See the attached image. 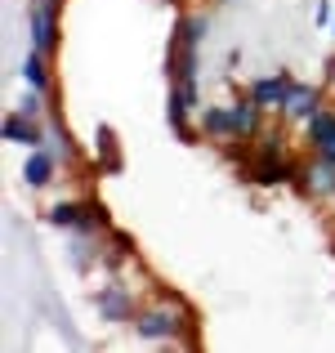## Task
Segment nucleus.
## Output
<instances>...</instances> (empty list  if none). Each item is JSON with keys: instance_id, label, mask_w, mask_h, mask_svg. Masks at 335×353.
Segmentation results:
<instances>
[{"instance_id": "1", "label": "nucleus", "mask_w": 335, "mask_h": 353, "mask_svg": "<svg viewBox=\"0 0 335 353\" xmlns=\"http://www.w3.org/2000/svg\"><path fill=\"white\" fill-rule=\"evenodd\" d=\"M27 23H32V50L54 54V45H59V0H32Z\"/></svg>"}, {"instance_id": "2", "label": "nucleus", "mask_w": 335, "mask_h": 353, "mask_svg": "<svg viewBox=\"0 0 335 353\" xmlns=\"http://www.w3.org/2000/svg\"><path fill=\"white\" fill-rule=\"evenodd\" d=\"M134 331L143 340H174V336H183V313H174V309H143L134 318Z\"/></svg>"}, {"instance_id": "3", "label": "nucleus", "mask_w": 335, "mask_h": 353, "mask_svg": "<svg viewBox=\"0 0 335 353\" xmlns=\"http://www.w3.org/2000/svg\"><path fill=\"white\" fill-rule=\"evenodd\" d=\"M286 121H313L322 112V94L313 85H304V81H291V90H286V103L277 108Z\"/></svg>"}, {"instance_id": "4", "label": "nucleus", "mask_w": 335, "mask_h": 353, "mask_svg": "<svg viewBox=\"0 0 335 353\" xmlns=\"http://www.w3.org/2000/svg\"><path fill=\"white\" fill-rule=\"evenodd\" d=\"M286 90H291V77L277 72V77H259L255 85H250V99H255L259 108H282L286 103Z\"/></svg>"}, {"instance_id": "5", "label": "nucleus", "mask_w": 335, "mask_h": 353, "mask_svg": "<svg viewBox=\"0 0 335 353\" xmlns=\"http://www.w3.org/2000/svg\"><path fill=\"white\" fill-rule=\"evenodd\" d=\"M54 170H59L54 152H45V148H32V157H27V165H23V179H27V188H50Z\"/></svg>"}, {"instance_id": "6", "label": "nucleus", "mask_w": 335, "mask_h": 353, "mask_svg": "<svg viewBox=\"0 0 335 353\" xmlns=\"http://www.w3.org/2000/svg\"><path fill=\"white\" fill-rule=\"evenodd\" d=\"M99 313H103L108 322H130L134 318V304H130V295L121 291V286H103V291H99Z\"/></svg>"}, {"instance_id": "7", "label": "nucleus", "mask_w": 335, "mask_h": 353, "mask_svg": "<svg viewBox=\"0 0 335 353\" xmlns=\"http://www.w3.org/2000/svg\"><path fill=\"white\" fill-rule=\"evenodd\" d=\"M5 139L9 143H27V148H41V130L27 112H9L5 117Z\"/></svg>"}, {"instance_id": "8", "label": "nucleus", "mask_w": 335, "mask_h": 353, "mask_svg": "<svg viewBox=\"0 0 335 353\" xmlns=\"http://www.w3.org/2000/svg\"><path fill=\"white\" fill-rule=\"evenodd\" d=\"M201 130L210 139H237V117H232V108H206L201 112Z\"/></svg>"}, {"instance_id": "9", "label": "nucleus", "mask_w": 335, "mask_h": 353, "mask_svg": "<svg viewBox=\"0 0 335 353\" xmlns=\"http://www.w3.org/2000/svg\"><path fill=\"white\" fill-rule=\"evenodd\" d=\"M282 179H291V165L282 161L277 152H259V165H255V183H282Z\"/></svg>"}, {"instance_id": "10", "label": "nucleus", "mask_w": 335, "mask_h": 353, "mask_svg": "<svg viewBox=\"0 0 335 353\" xmlns=\"http://www.w3.org/2000/svg\"><path fill=\"white\" fill-rule=\"evenodd\" d=\"M259 112H264V108L255 103V99H237V103H232V117H237V139H250L259 130Z\"/></svg>"}, {"instance_id": "11", "label": "nucleus", "mask_w": 335, "mask_h": 353, "mask_svg": "<svg viewBox=\"0 0 335 353\" xmlns=\"http://www.w3.org/2000/svg\"><path fill=\"white\" fill-rule=\"evenodd\" d=\"M45 59H50V54H41V50H32V54L23 59V81H27L32 90H41V94L50 90V72H45Z\"/></svg>"}, {"instance_id": "12", "label": "nucleus", "mask_w": 335, "mask_h": 353, "mask_svg": "<svg viewBox=\"0 0 335 353\" xmlns=\"http://www.w3.org/2000/svg\"><path fill=\"white\" fill-rule=\"evenodd\" d=\"M188 112H192V103L179 94V90H170V125H174L179 139H188Z\"/></svg>"}, {"instance_id": "13", "label": "nucleus", "mask_w": 335, "mask_h": 353, "mask_svg": "<svg viewBox=\"0 0 335 353\" xmlns=\"http://www.w3.org/2000/svg\"><path fill=\"white\" fill-rule=\"evenodd\" d=\"M331 134H335V112H327V108H322V112L309 121V143L318 148V143H327Z\"/></svg>"}, {"instance_id": "14", "label": "nucleus", "mask_w": 335, "mask_h": 353, "mask_svg": "<svg viewBox=\"0 0 335 353\" xmlns=\"http://www.w3.org/2000/svg\"><path fill=\"white\" fill-rule=\"evenodd\" d=\"M309 188L313 192H335V165H327L318 157V165H313V174H309Z\"/></svg>"}, {"instance_id": "15", "label": "nucleus", "mask_w": 335, "mask_h": 353, "mask_svg": "<svg viewBox=\"0 0 335 353\" xmlns=\"http://www.w3.org/2000/svg\"><path fill=\"white\" fill-rule=\"evenodd\" d=\"M18 112H27V117H36V112H41V90H32V94H27L23 103H18Z\"/></svg>"}, {"instance_id": "16", "label": "nucleus", "mask_w": 335, "mask_h": 353, "mask_svg": "<svg viewBox=\"0 0 335 353\" xmlns=\"http://www.w3.org/2000/svg\"><path fill=\"white\" fill-rule=\"evenodd\" d=\"M313 18H318V27H331V18H335V5H331V0H318V14H313Z\"/></svg>"}, {"instance_id": "17", "label": "nucleus", "mask_w": 335, "mask_h": 353, "mask_svg": "<svg viewBox=\"0 0 335 353\" xmlns=\"http://www.w3.org/2000/svg\"><path fill=\"white\" fill-rule=\"evenodd\" d=\"M318 157H322L327 165H335V134L327 139V143H318Z\"/></svg>"}, {"instance_id": "18", "label": "nucleus", "mask_w": 335, "mask_h": 353, "mask_svg": "<svg viewBox=\"0 0 335 353\" xmlns=\"http://www.w3.org/2000/svg\"><path fill=\"white\" fill-rule=\"evenodd\" d=\"M331 85H335V63H331Z\"/></svg>"}, {"instance_id": "19", "label": "nucleus", "mask_w": 335, "mask_h": 353, "mask_svg": "<svg viewBox=\"0 0 335 353\" xmlns=\"http://www.w3.org/2000/svg\"><path fill=\"white\" fill-rule=\"evenodd\" d=\"M331 32H335V18H331Z\"/></svg>"}, {"instance_id": "20", "label": "nucleus", "mask_w": 335, "mask_h": 353, "mask_svg": "<svg viewBox=\"0 0 335 353\" xmlns=\"http://www.w3.org/2000/svg\"><path fill=\"white\" fill-rule=\"evenodd\" d=\"M331 197H335V192H331Z\"/></svg>"}]
</instances>
